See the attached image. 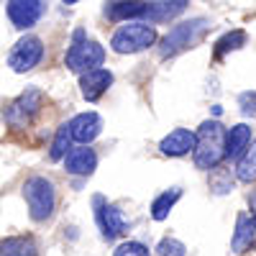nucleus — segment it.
Listing matches in <instances>:
<instances>
[{
    "instance_id": "nucleus-1",
    "label": "nucleus",
    "mask_w": 256,
    "mask_h": 256,
    "mask_svg": "<svg viewBox=\"0 0 256 256\" xmlns=\"http://www.w3.org/2000/svg\"><path fill=\"white\" fill-rule=\"evenodd\" d=\"M195 164L198 169H216L226 159V138L228 131L218 120H205L195 134Z\"/></svg>"
},
{
    "instance_id": "nucleus-2",
    "label": "nucleus",
    "mask_w": 256,
    "mask_h": 256,
    "mask_svg": "<svg viewBox=\"0 0 256 256\" xmlns=\"http://www.w3.org/2000/svg\"><path fill=\"white\" fill-rule=\"evenodd\" d=\"M208 28H210L208 18H192V20H182V24L172 26V31L162 38V46H159L162 56H177V54L192 49L202 41Z\"/></svg>"
},
{
    "instance_id": "nucleus-3",
    "label": "nucleus",
    "mask_w": 256,
    "mask_h": 256,
    "mask_svg": "<svg viewBox=\"0 0 256 256\" xmlns=\"http://www.w3.org/2000/svg\"><path fill=\"white\" fill-rule=\"evenodd\" d=\"M156 28L152 24H144V20H128L126 26H120L113 38H110V46L118 54H136L148 49L156 41Z\"/></svg>"
},
{
    "instance_id": "nucleus-4",
    "label": "nucleus",
    "mask_w": 256,
    "mask_h": 256,
    "mask_svg": "<svg viewBox=\"0 0 256 256\" xmlns=\"http://www.w3.org/2000/svg\"><path fill=\"white\" fill-rule=\"evenodd\" d=\"M105 59V49L98 44V41L88 38L84 36V31H77L74 38H72V46L67 49V56H64V62H67V67L72 72H92V70H100V64Z\"/></svg>"
},
{
    "instance_id": "nucleus-5",
    "label": "nucleus",
    "mask_w": 256,
    "mask_h": 256,
    "mask_svg": "<svg viewBox=\"0 0 256 256\" xmlns=\"http://www.w3.org/2000/svg\"><path fill=\"white\" fill-rule=\"evenodd\" d=\"M24 198L28 205V212L34 220H46L56 208V190L54 182L46 177H31L24 184Z\"/></svg>"
},
{
    "instance_id": "nucleus-6",
    "label": "nucleus",
    "mask_w": 256,
    "mask_h": 256,
    "mask_svg": "<svg viewBox=\"0 0 256 256\" xmlns=\"http://www.w3.org/2000/svg\"><path fill=\"white\" fill-rule=\"evenodd\" d=\"M41 56H44V44H41V38L38 36H24L10 49L8 64H10L13 72H28L41 62Z\"/></svg>"
},
{
    "instance_id": "nucleus-7",
    "label": "nucleus",
    "mask_w": 256,
    "mask_h": 256,
    "mask_svg": "<svg viewBox=\"0 0 256 256\" xmlns=\"http://www.w3.org/2000/svg\"><path fill=\"white\" fill-rule=\"evenodd\" d=\"M95 205H98V223L102 228V236L113 241L116 236H120V233L128 230V218L123 216V212L116 208V205H108L102 198H95Z\"/></svg>"
},
{
    "instance_id": "nucleus-8",
    "label": "nucleus",
    "mask_w": 256,
    "mask_h": 256,
    "mask_svg": "<svg viewBox=\"0 0 256 256\" xmlns=\"http://www.w3.org/2000/svg\"><path fill=\"white\" fill-rule=\"evenodd\" d=\"M46 6L41 0H10L8 3V18L13 20L16 28H31L36 20L44 16Z\"/></svg>"
},
{
    "instance_id": "nucleus-9",
    "label": "nucleus",
    "mask_w": 256,
    "mask_h": 256,
    "mask_svg": "<svg viewBox=\"0 0 256 256\" xmlns=\"http://www.w3.org/2000/svg\"><path fill=\"white\" fill-rule=\"evenodd\" d=\"M38 108H41V92L31 88V90H26L24 95H20V98L10 105L8 113H6V118H8L10 126L20 128V126H26V123H28V118H31Z\"/></svg>"
},
{
    "instance_id": "nucleus-10",
    "label": "nucleus",
    "mask_w": 256,
    "mask_h": 256,
    "mask_svg": "<svg viewBox=\"0 0 256 256\" xmlns=\"http://www.w3.org/2000/svg\"><path fill=\"white\" fill-rule=\"evenodd\" d=\"M254 244H256V212H238L230 248H233V254H244Z\"/></svg>"
},
{
    "instance_id": "nucleus-11",
    "label": "nucleus",
    "mask_w": 256,
    "mask_h": 256,
    "mask_svg": "<svg viewBox=\"0 0 256 256\" xmlns=\"http://www.w3.org/2000/svg\"><path fill=\"white\" fill-rule=\"evenodd\" d=\"M98 166V154L95 148L90 146H77V148H70V154L64 156V169L70 174H80V177H90Z\"/></svg>"
},
{
    "instance_id": "nucleus-12",
    "label": "nucleus",
    "mask_w": 256,
    "mask_h": 256,
    "mask_svg": "<svg viewBox=\"0 0 256 256\" xmlns=\"http://www.w3.org/2000/svg\"><path fill=\"white\" fill-rule=\"evenodd\" d=\"M195 134L192 131H187V128H174V131H169L164 138H162V144H159V148H162V154L164 156H184V154H195Z\"/></svg>"
},
{
    "instance_id": "nucleus-13",
    "label": "nucleus",
    "mask_w": 256,
    "mask_h": 256,
    "mask_svg": "<svg viewBox=\"0 0 256 256\" xmlns=\"http://www.w3.org/2000/svg\"><path fill=\"white\" fill-rule=\"evenodd\" d=\"M100 131H102V118L98 116V113H80V116H74L72 120H70V134H72V138L74 141H80V144H90V141H95L98 136H100Z\"/></svg>"
},
{
    "instance_id": "nucleus-14",
    "label": "nucleus",
    "mask_w": 256,
    "mask_h": 256,
    "mask_svg": "<svg viewBox=\"0 0 256 256\" xmlns=\"http://www.w3.org/2000/svg\"><path fill=\"white\" fill-rule=\"evenodd\" d=\"M110 84H113V74H110L108 70H92V72H84V74L80 77L82 98H84V100H90V102L100 100L102 92L108 90Z\"/></svg>"
},
{
    "instance_id": "nucleus-15",
    "label": "nucleus",
    "mask_w": 256,
    "mask_h": 256,
    "mask_svg": "<svg viewBox=\"0 0 256 256\" xmlns=\"http://www.w3.org/2000/svg\"><path fill=\"white\" fill-rule=\"evenodd\" d=\"M248 146H251V128L246 123L233 126L228 131V138H226V156L228 159H241Z\"/></svg>"
},
{
    "instance_id": "nucleus-16",
    "label": "nucleus",
    "mask_w": 256,
    "mask_h": 256,
    "mask_svg": "<svg viewBox=\"0 0 256 256\" xmlns=\"http://www.w3.org/2000/svg\"><path fill=\"white\" fill-rule=\"evenodd\" d=\"M184 8H187L184 0H174V3H146V13H144V18H148V20H154V24H159V20H169V18L180 16Z\"/></svg>"
},
{
    "instance_id": "nucleus-17",
    "label": "nucleus",
    "mask_w": 256,
    "mask_h": 256,
    "mask_svg": "<svg viewBox=\"0 0 256 256\" xmlns=\"http://www.w3.org/2000/svg\"><path fill=\"white\" fill-rule=\"evenodd\" d=\"M180 198H182V190H180V187H172V190L162 192V195L152 202V218H154V220H164Z\"/></svg>"
},
{
    "instance_id": "nucleus-18",
    "label": "nucleus",
    "mask_w": 256,
    "mask_h": 256,
    "mask_svg": "<svg viewBox=\"0 0 256 256\" xmlns=\"http://www.w3.org/2000/svg\"><path fill=\"white\" fill-rule=\"evenodd\" d=\"M36 254H38L36 244L24 236H16L0 244V256H36Z\"/></svg>"
},
{
    "instance_id": "nucleus-19",
    "label": "nucleus",
    "mask_w": 256,
    "mask_h": 256,
    "mask_svg": "<svg viewBox=\"0 0 256 256\" xmlns=\"http://www.w3.org/2000/svg\"><path fill=\"white\" fill-rule=\"evenodd\" d=\"M236 177L241 182H256V138L251 141V146L244 152V156L236 164Z\"/></svg>"
},
{
    "instance_id": "nucleus-20",
    "label": "nucleus",
    "mask_w": 256,
    "mask_h": 256,
    "mask_svg": "<svg viewBox=\"0 0 256 256\" xmlns=\"http://www.w3.org/2000/svg\"><path fill=\"white\" fill-rule=\"evenodd\" d=\"M146 3H110L105 8V16L110 20H123V18H144Z\"/></svg>"
},
{
    "instance_id": "nucleus-21",
    "label": "nucleus",
    "mask_w": 256,
    "mask_h": 256,
    "mask_svg": "<svg viewBox=\"0 0 256 256\" xmlns=\"http://www.w3.org/2000/svg\"><path fill=\"white\" fill-rule=\"evenodd\" d=\"M70 141H72V134H70V123H62L56 128V136H54V144H52V159L59 162L70 154Z\"/></svg>"
},
{
    "instance_id": "nucleus-22",
    "label": "nucleus",
    "mask_w": 256,
    "mask_h": 256,
    "mask_svg": "<svg viewBox=\"0 0 256 256\" xmlns=\"http://www.w3.org/2000/svg\"><path fill=\"white\" fill-rule=\"evenodd\" d=\"M244 44H246V34H244V31H230V34H226L218 44H216V54L223 56L226 52H236V49H241Z\"/></svg>"
},
{
    "instance_id": "nucleus-23",
    "label": "nucleus",
    "mask_w": 256,
    "mask_h": 256,
    "mask_svg": "<svg viewBox=\"0 0 256 256\" xmlns=\"http://www.w3.org/2000/svg\"><path fill=\"white\" fill-rule=\"evenodd\" d=\"M156 256H187V246L177 238H162L156 246Z\"/></svg>"
},
{
    "instance_id": "nucleus-24",
    "label": "nucleus",
    "mask_w": 256,
    "mask_h": 256,
    "mask_svg": "<svg viewBox=\"0 0 256 256\" xmlns=\"http://www.w3.org/2000/svg\"><path fill=\"white\" fill-rule=\"evenodd\" d=\"M113 256H148V248L144 244H138V241H126V244H120L116 248Z\"/></svg>"
},
{
    "instance_id": "nucleus-25",
    "label": "nucleus",
    "mask_w": 256,
    "mask_h": 256,
    "mask_svg": "<svg viewBox=\"0 0 256 256\" xmlns=\"http://www.w3.org/2000/svg\"><path fill=\"white\" fill-rule=\"evenodd\" d=\"M241 108L246 116H254L256 113V92H244L241 95Z\"/></svg>"
}]
</instances>
